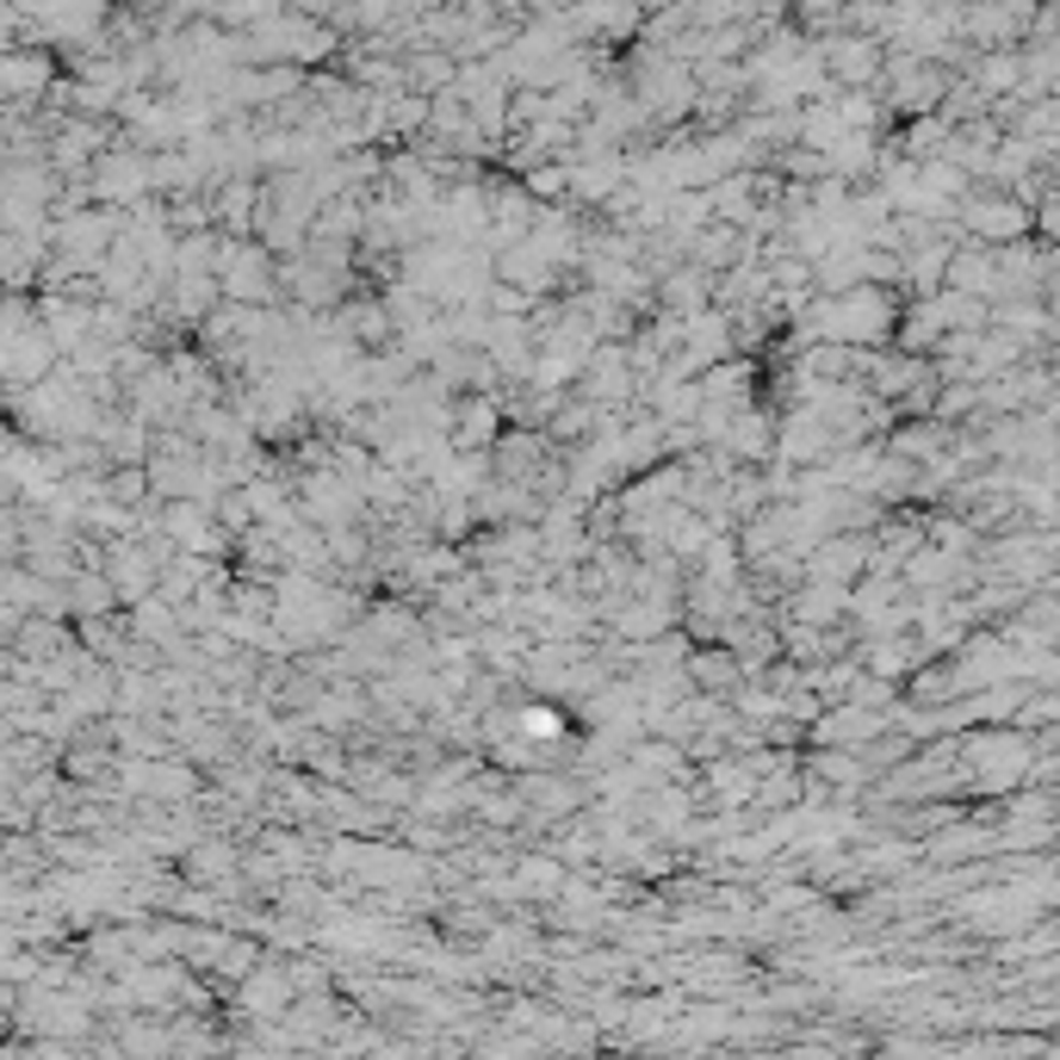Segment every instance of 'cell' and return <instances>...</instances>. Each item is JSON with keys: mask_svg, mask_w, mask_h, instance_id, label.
Segmentation results:
<instances>
[{"mask_svg": "<svg viewBox=\"0 0 1060 1060\" xmlns=\"http://www.w3.org/2000/svg\"><path fill=\"white\" fill-rule=\"evenodd\" d=\"M818 323L832 330V348H856V342H874V335L893 323V311H886V298L874 292V286H856V292L832 298V304L818 311Z\"/></svg>", "mask_w": 1060, "mask_h": 1060, "instance_id": "obj_1", "label": "cell"}, {"mask_svg": "<svg viewBox=\"0 0 1060 1060\" xmlns=\"http://www.w3.org/2000/svg\"><path fill=\"white\" fill-rule=\"evenodd\" d=\"M663 292H670V304H677V311H701V304H707V274L663 279Z\"/></svg>", "mask_w": 1060, "mask_h": 1060, "instance_id": "obj_4", "label": "cell"}, {"mask_svg": "<svg viewBox=\"0 0 1060 1060\" xmlns=\"http://www.w3.org/2000/svg\"><path fill=\"white\" fill-rule=\"evenodd\" d=\"M825 63H832L837 75H850V81H862V75H874V69H881L874 44H832V51H825Z\"/></svg>", "mask_w": 1060, "mask_h": 1060, "instance_id": "obj_2", "label": "cell"}, {"mask_svg": "<svg viewBox=\"0 0 1060 1060\" xmlns=\"http://www.w3.org/2000/svg\"><path fill=\"white\" fill-rule=\"evenodd\" d=\"M968 224L986 230V236H1017L1029 217H1024V211H1011V205H968Z\"/></svg>", "mask_w": 1060, "mask_h": 1060, "instance_id": "obj_3", "label": "cell"}]
</instances>
